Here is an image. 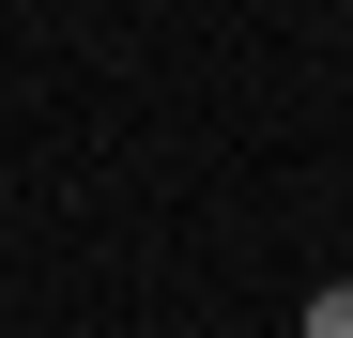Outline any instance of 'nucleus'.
<instances>
[{"mask_svg": "<svg viewBox=\"0 0 353 338\" xmlns=\"http://www.w3.org/2000/svg\"><path fill=\"white\" fill-rule=\"evenodd\" d=\"M307 338H353V277H323V292H307Z\"/></svg>", "mask_w": 353, "mask_h": 338, "instance_id": "obj_1", "label": "nucleus"}]
</instances>
